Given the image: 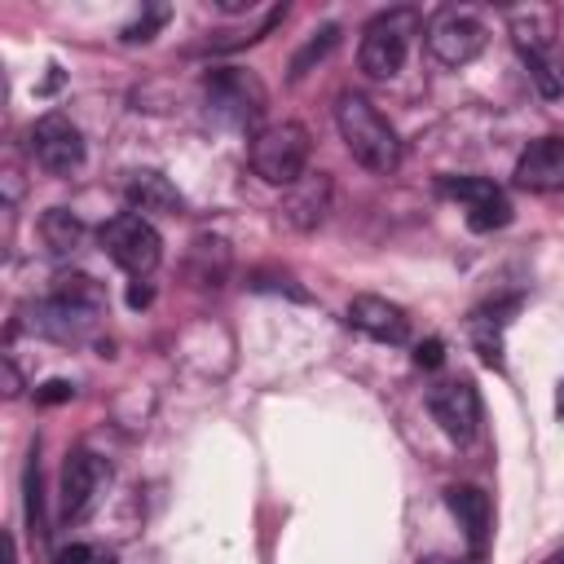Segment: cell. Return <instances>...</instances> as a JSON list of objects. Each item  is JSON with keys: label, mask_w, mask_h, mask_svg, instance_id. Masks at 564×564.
Masks as SVG:
<instances>
[{"label": "cell", "mask_w": 564, "mask_h": 564, "mask_svg": "<svg viewBox=\"0 0 564 564\" xmlns=\"http://www.w3.org/2000/svg\"><path fill=\"white\" fill-rule=\"evenodd\" d=\"M516 185H520V189H533V194H555V189H564V141H560V137L533 141V145L516 159Z\"/></svg>", "instance_id": "7c38bea8"}, {"label": "cell", "mask_w": 564, "mask_h": 564, "mask_svg": "<svg viewBox=\"0 0 564 564\" xmlns=\"http://www.w3.org/2000/svg\"><path fill=\"white\" fill-rule=\"evenodd\" d=\"M308 167V132L304 123H269L251 137V172L264 185H300Z\"/></svg>", "instance_id": "7a4b0ae2"}, {"label": "cell", "mask_w": 564, "mask_h": 564, "mask_svg": "<svg viewBox=\"0 0 564 564\" xmlns=\"http://www.w3.org/2000/svg\"><path fill=\"white\" fill-rule=\"evenodd\" d=\"M93 546H84V542H75V546H62L57 555H53V564H93Z\"/></svg>", "instance_id": "603a6c76"}, {"label": "cell", "mask_w": 564, "mask_h": 564, "mask_svg": "<svg viewBox=\"0 0 564 564\" xmlns=\"http://www.w3.org/2000/svg\"><path fill=\"white\" fill-rule=\"evenodd\" d=\"M427 48L441 66H467L485 48V22L467 9H445L427 22Z\"/></svg>", "instance_id": "8992f818"}, {"label": "cell", "mask_w": 564, "mask_h": 564, "mask_svg": "<svg viewBox=\"0 0 564 564\" xmlns=\"http://www.w3.org/2000/svg\"><path fill=\"white\" fill-rule=\"evenodd\" d=\"M97 238H101V251H106L123 273H132V278L154 273V264L163 260V238H159V229H154L141 212H119V216H110V220L97 229Z\"/></svg>", "instance_id": "3957f363"}, {"label": "cell", "mask_w": 564, "mask_h": 564, "mask_svg": "<svg viewBox=\"0 0 564 564\" xmlns=\"http://www.w3.org/2000/svg\"><path fill=\"white\" fill-rule=\"evenodd\" d=\"M70 397H75V383H66V379H48V383L35 388V401H40V405H62V401H70Z\"/></svg>", "instance_id": "44dd1931"}, {"label": "cell", "mask_w": 564, "mask_h": 564, "mask_svg": "<svg viewBox=\"0 0 564 564\" xmlns=\"http://www.w3.org/2000/svg\"><path fill=\"white\" fill-rule=\"evenodd\" d=\"M441 189L467 207V229L476 234H494L511 220V198L485 176H445Z\"/></svg>", "instance_id": "9c48e42d"}, {"label": "cell", "mask_w": 564, "mask_h": 564, "mask_svg": "<svg viewBox=\"0 0 564 564\" xmlns=\"http://www.w3.org/2000/svg\"><path fill=\"white\" fill-rule=\"evenodd\" d=\"M445 507L454 511L458 529L467 533L471 551L480 555L485 542H489V498H485L476 485H449V489H445Z\"/></svg>", "instance_id": "4fadbf2b"}, {"label": "cell", "mask_w": 564, "mask_h": 564, "mask_svg": "<svg viewBox=\"0 0 564 564\" xmlns=\"http://www.w3.org/2000/svg\"><path fill=\"white\" fill-rule=\"evenodd\" d=\"M335 44H339V26H322V31H317V35H313V40H308L300 53H295V62H291V79H300V75H304L313 62H322V57H326Z\"/></svg>", "instance_id": "2e32d148"}, {"label": "cell", "mask_w": 564, "mask_h": 564, "mask_svg": "<svg viewBox=\"0 0 564 564\" xmlns=\"http://www.w3.org/2000/svg\"><path fill=\"white\" fill-rule=\"evenodd\" d=\"M335 123H339V137L348 145V154L366 167V172H379L388 176L397 163H401V141L392 132V123L357 93H344L339 106H335Z\"/></svg>", "instance_id": "6da1fadb"}, {"label": "cell", "mask_w": 564, "mask_h": 564, "mask_svg": "<svg viewBox=\"0 0 564 564\" xmlns=\"http://www.w3.org/2000/svg\"><path fill=\"white\" fill-rule=\"evenodd\" d=\"M414 31V13L410 9H388L379 13L366 31H361V44H357V62L370 79H392L405 62V40Z\"/></svg>", "instance_id": "277c9868"}, {"label": "cell", "mask_w": 564, "mask_h": 564, "mask_svg": "<svg viewBox=\"0 0 564 564\" xmlns=\"http://www.w3.org/2000/svg\"><path fill=\"white\" fill-rule=\"evenodd\" d=\"M4 383H9V388H4L9 397H18V392H22V379H18V366H13V361H4Z\"/></svg>", "instance_id": "d4e9b609"}, {"label": "cell", "mask_w": 564, "mask_h": 564, "mask_svg": "<svg viewBox=\"0 0 564 564\" xmlns=\"http://www.w3.org/2000/svg\"><path fill=\"white\" fill-rule=\"evenodd\" d=\"M555 410H560V419H564V383H560V397H555Z\"/></svg>", "instance_id": "4316f807"}, {"label": "cell", "mask_w": 564, "mask_h": 564, "mask_svg": "<svg viewBox=\"0 0 564 564\" xmlns=\"http://www.w3.org/2000/svg\"><path fill=\"white\" fill-rule=\"evenodd\" d=\"M344 317L352 330L370 335L375 344H405L410 339V313L383 295H352Z\"/></svg>", "instance_id": "30bf717a"}, {"label": "cell", "mask_w": 564, "mask_h": 564, "mask_svg": "<svg viewBox=\"0 0 564 564\" xmlns=\"http://www.w3.org/2000/svg\"><path fill=\"white\" fill-rule=\"evenodd\" d=\"M128 207L141 212V216H150V212L176 216L185 207V198L176 194V185L163 172H132V181H128Z\"/></svg>", "instance_id": "5bb4252c"}, {"label": "cell", "mask_w": 564, "mask_h": 564, "mask_svg": "<svg viewBox=\"0 0 564 564\" xmlns=\"http://www.w3.org/2000/svg\"><path fill=\"white\" fill-rule=\"evenodd\" d=\"M31 154L44 172L53 176H70L84 163V132L66 119V115H44L31 128Z\"/></svg>", "instance_id": "ba28073f"}, {"label": "cell", "mask_w": 564, "mask_h": 564, "mask_svg": "<svg viewBox=\"0 0 564 564\" xmlns=\"http://www.w3.org/2000/svg\"><path fill=\"white\" fill-rule=\"evenodd\" d=\"M520 53H524V66H529V75H533L538 93H542V97H560V93H564V84H560L555 66H551V62H546L538 48H529V44H520Z\"/></svg>", "instance_id": "e0dca14e"}, {"label": "cell", "mask_w": 564, "mask_h": 564, "mask_svg": "<svg viewBox=\"0 0 564 564\" xmlns=\"http://www.w3.org/2000/svg\"><path fill=\"white\" fill-rule=\"evenodd\" d=\"M441 361H445V344H441V339L414 344V366H419V370H436Z\"/></svg>", "instance_id": "7402d4cb"}, {"label": "cell", "mask_w": 564, "mask_h": 564, "mask_svg": "<svg viewBox=\"0 0 564 564\" xmlns=\"http://www.w3.org/2000/svg\"><path fill=\"white\" fill-rule=\"evenodd\" d=\"M317 189H326V181L308 185V189H304V194H295V198H291V207H286V212H291V220H295L300 229H313V225L322 220V207H326V203L317 198Z\"/></svg>", "instance_id": "ac0fdd59"}, {"label": "cell", "mask_w": 564, "mask_h": 564, "mask_svg": "<svg viewBox=\"0 0 564 564\" xmlns=\"http://www.w3.org/2000/svg\"><path fill=\"white\" fill-rule=\"evenodd\" d=\"M26 516H31V529L44 533V502H40V463L26 467Z\"/></svg>", "instance_id": "ffe728a7"}, {"label": "cell", "mask_w": 564, "mask_h": 564, "mask_svg": "<svg viewBox=\"0 0 564 564\" xmlns=\"http://www.w3.org/2000/svg\"><path fill=\"white\" fill-rule=\"evenodd\" d=\"M93 564H119V560H115V555H101V551H97V555H93Z\"/></svg>", "instance_id": "484cf974"}, {"label": "cell", "mask_w": 564, "mask_h": 564, "mask_svg": "<svg viewBox=\"0 0 564 564\" xmlns=\"http://www.w3.org/2000/svg\"><path fill=\"white\" fill-rule=\"evenodd\" d=\"M163 22H167V9H163V4H154L145 18H137L132 26H123V40H128V44H137V40H150V35H154Z\"/></svg>", "instance_id": "d6986e66"}, {"label": "cell", "mask_w": 564, "mask_h": 564, "mask_svg": "<svg viewBox=\"0 0 564 564\" xmlns=\"http://www.w3.org/2000/svg\"><path fill=\"white\" fill-rule=\"evenodd\" d=\"M101 480H106V463L93 449L66 454V463H62V516L66 520H79L93 507Z\"/></svg>", "instance_id": "8fae6325"}, {"label": "cell", "mask_w": 564, "mask_h": 564, "mask_svg": "<svg viewBox=\"0 0 564 564\" xmlns=\"http://www.w3.org/2000/svg\"><path fill=\"white\" fill-rule=\"evenodd\" d=\"M427 410L436 419V427L454 441V445H467L480 427V397L471 388V379H441L427 388Z\"/></svg>", "instance_id": "5b68a950"}, {"label": "cell", "mask_w": 564, "mask_h": 564, "mask_svg": "<svg viewBox=\"0 0 564 564\" xmlns=\"http://www.w3.org/2000/svg\"><path fill=\"white\" fill-rule=\"evenodd\" d=\"M203 93L212 101L216 115H225L229 123H256L264 110V88L256 75L238 70V66H220L203 79Z\"/></svg>", "instance_id": "52a82bcc"}, {"label": "cell", "mask_w": 564, "mask_h": 564, "mask_svg": "<svg viewBox=\"0 0 564 564\" xmlns=\"http://www.w3.org/2000/svg\"><path fill=\"white\" fill-rule=\"evenodd\" d=\"M40 234H44L48 251L66 256V251H75V247H79V238H84V225H79V220H75L66 207H53V212H44V220H40Z\"/></svg>", "instance_id": "9a60e30c"}, {"label": "cell", "mask_w": 564, "mask_h": 564, "mask_svg": "<svg viewBox=\"0 0 564 564\" xmlns=\"http://www.w3.org/2000/svg\"><path fill=\"white\" fill-rule=\"evenodd\" d=\"M128 304H132V308H141V304H150V286H145L141 278H137V286L128 291Z\"/></svg>", "instance_id": "cb8c5ba5"}]
</instances>
